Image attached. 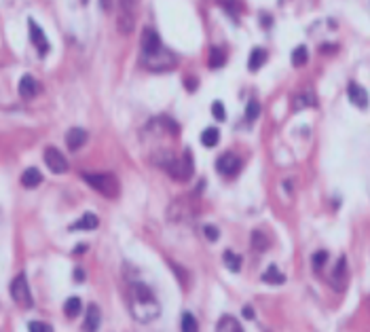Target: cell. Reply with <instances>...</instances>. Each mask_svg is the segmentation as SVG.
<instances>
[{
  "instance_id": "f546056e",
  "label": "cell",
  "mask_w": 370,
  "mask_h": 332,
  "mask_svg": "<svg viewBox=\"0 0 370 332\" xmlns=\"http://www.w3.org/2000/svg\"><path fill=\"white\" fill-rule=\"evenodd\" d=\"M311 263H313V269L319 271L326 263H328V252H326V250L315 252V254H313V258H311Z\"/></svg>"
},
{
  "instance_id": "d4e9b609",
  "label": "cell",
  "mask_w": 370,
  "mask_h": 332,
  "mask_svg": "<svg viewBox=\"0 0 370 332\" xmlns=\"http://www.w3.org/2000/svg\"><path fill=\"white\" fill-rule=\"evenodd\" d=\"M309 61V51H307V47L305 45H298L294 51H292V63L296 68H301V66H305V63Z\"/></svg>"
},
{
  "instance_id": "836d02e7",
  "label": "cell",
  "mask_w": 370,
  "mask_h": 332,
  "mask_svg": "<svg viewBox=\"0 0 370 332\" xmlns=\"http://www.w3.org/2000/svg\"><path fill=\"white\" fill-rule=\"evenodd\" d=\"M184 85H186V89H188V91H195V87H197V79H186V81H184Z\"/></svg>"
},
{
  "instance_id": "8fae6325",
  "label": "cell",
  "mask_w": 370,
  "mask_h": 332,
  "mask_svg": "<svg viewBox=\"0 0 370 332\" xmlns=\"http://www.w3.org/2000/svg\"><path fill=\"white\" fill-rule=\"evenodd\" d=\"M330 284H332L334 290H339V292L345 288V284H347V258L345 256L339 258V263H337V267H334V271L330 275Z\"/></svg>"
},
{
  "instance_id": "d6a6232c",
  "label": "cell",
  "mask_w": 370,
  "mask_h": 332,
  "mask_svg": "<svg viewBox=\"0 0 370 332\" xmlns=\"http://www.w3.org/2000/svg\"><path fill=\"white\" fill-rule=\"evenodd\" d=\"M203 235L208 237L210 241H216V239H218V229L212 227V224H205V227H203Z\"/></svg>"
},
{
  "instance_id": "cb8c5ba5",
  "label": "cell",
  "mask_w": 370,
  "mask_h": 332,
  "mask_svg": "<svg viewBox=\"0 0 370 332\" xmlns=\"http://www.w3.org/2000/svg\"><path fill=\"white\" fill-rule=\"evenodd\" d=\"M218 332H244V330L239 328V324H237V320H235V317L224 315L222 320L218 322Z\"/></svg>"
},
{
  "instance_id": "ac0fdd59",
  "label": "cell",
  "mask_w": 370,
  "mask_h": 332,
  "mask_svg": "<svg viewBox=\"0 0 370 332\" xmlns=\"http://www.w3.org/2000/svg\"><path fill=\"white\" fill-rule=\"evenodd\" d=\"M315 104H317V100H315V95H313L311 91H303V93H296L294 100H292L294 110H303V108H309V106H315Z\"/></svg>"
},
{
  "instance_id": "44dd1931",
  "label": "cell",
  "mask_w": 370,
  "mask_h": 332,
  "mask_svg": "<svg viewBox=\"0 0 370 332\" xmlns=\"http://www.w3.org/2000/svg\"><path fill=\"white\" fill-rule=\"evenodd\" d=\"M222 263L231 273H239L241 271V256H239V254H235V252H231V250H226L222 254Z\"/></svg>"
},
{
  "instance_id": "7402d4cb",
  "label": "cell",
  "mask_w": 370,
  "mask_h": 332,
  "mask_svg": "<svg viewBox=\"0 0 370 332\" xmlns=\"http://www.w3.org/2000/svg\"><path fill=\"white\" fill-rule=\"evenodd\" d=\"M224 61H226V58H224V51H222V49L212 47V49H210V60H208L210 68H214V70H216V68H222Z\"/></svg>"
},
{
  "instance_id": "e575fe53",
  "label": "cell",
  "mask_w": 370,
  "mask_h": 332,
  "mask_svg": "<svg viewBox=\"0 0 370 332\" xmlns=\"http://www.w3.org/2000/svg\"><path fill=\"white\" fill-rule=\"evenodd\" d=\"M74 279L76 281H83L85 279V271L83 269H74Z\"/></svg>"
},
{
  "instance_id": "603a6c76",
  "label": "cell",
  "mask_w": 370,
  "mask_h": 332,
  "mask_svg": "<svg viewBox=\"0 0 370 332\" xmlns=\"http://www.w3.org/2000/svg\"><path fill=\"white\" fill-rule=\"evenodd\" d=\"M218 140H220V133H218L216 127H208V129L201 133V144L208 146V148H214L218 144Z\"/></svg>"
},
{
  "instance_id": "484cf974",
  "label": "cell",
  "mask_w": 370,
  "mask_h": 332,
  "mask_svg": "<svg viewBox=\"0 0 370 332\" xmlns=\"http://www.w3.org/2000/svg\"><path fill=\"white\" fill-rule=\"evenodd\" d=\"M81 309H83L81 299L72 296V299H68V301H66V305H63V313H66L68 317H76L78 313H81Z\"/></svg>"
},
{
  "instance_id": "277c9868",
  "label": "cell",
  "mask_w": 370,
  "mask_h": 332,
  "mask_svg": "<svg viewBox=\"0 0 370 332\" xmlns=\"http://www.w3.org/2000/svg\"><path fill=\"white\" fill-rule=\"evenodd\" d=\"M193 172H195V165H193V154H190V151H184L182 157L174 159L172 163H169V167H167V174L178 182L190 180V178H193Z\"/></svg>"
},
{
  "instance_id": "30bf717a",
  "label": "cell",
  "mask_w": 370,
  "mask_h": 332,
  "mask_svg": "<svg viewBox=\"0 0 370 332\" xmlns=\"http://www.w3.org/2000/svg\"><path fill=\"white\" fill-rule=\"evenodd\" d=\"M347 97H349V102L355 106V108H360V110L368 108V91L362 87V85L349 83V87H347Z\"/></svg>"
},
{
  "instance_id": "7c38bea8",
  "label": "cell",
  "mask_w": 370,
  "mask_h": 332,
  "mask_svg": "<svg viewBox=\"0 0 370 332\" xmlns=\"http://www.w3.org/2000/svg\"><path fill=\"white\" fill-rule=\"evenodd\" d=\"M239 165H241L239 157H235L233 152H226L216 161V169L220 174H224V176H235V174H237V169H239Z\"/></svg>"
},
{
  "instance_id": "4316f807",
  "label": "cell",
  "mask_w": 370,
  "mask_h": 332,
  "mask_svg": "<svg viewBox=\"0 0 370 332\" xmlns=\"http://www.w3.org/2000/svg\"><path fill=\"white\" fill-rule=\"evenodd\" d=\"M182 332H199V324L195 320V315L193 313H188V311H184L182 313Z\"/></svg>"
},
{
  "instance_id": "5bb4252c",
  "label": "cell",
  "mask_w": 370,
  "mask_h": 332,
  "mask_svg": "<svg viewBox=\"0 0 370 332\" xmlns=\"http://www.w3.org/2000/svg\"><path fill=\"white\" fill-rule=\"evenodd\" d=\"M99 322H102V315H99L97 305H89L87 315H85V322H83V330L85 332H97Z\"/></svg>"
},
{
  "instance_id": "8d00e7d4",
  "label": "cell",
  "mask_w": 370,
  "mask_h": 332,
  "mask_svg": "<svg viewBox=\"0 0 370 332\" xmlns=\"http://www.w3.org/2000/svg\"><path fill=\"white\" fill-rule=\"evenodd\" d=\"M99 2H102V9H104V11L110 9V0H99Z\"/></svg>"
},
{
  "instance_id": "3957f363",
  "label": "cell",
  "mask_w": 370,
  "mask_h": 332,
  "mask_svg": "<svg viewBox=\"0 0 370 332\" xmlns=\"http://www.w3.org/2000/svg\"><path fill=\"white\" fill-rule=\"evenodd\" d=\"M142 63H144L148 70H153V72H165V70L176 68L178 61H176V55L163 47V49H159V51H154V53L142 55Z\"/></svg>"
},
{
  "instance_id": "4dcf8cb0",
  "label": "cell",
  "mask_w": 370,
  "mask_h": 332,
  "mask_svg": "<svg viewBox=\"0 0 370 332\" xmlns=\"http://www.w3.org/2000/svg\"><path fill=\"white\" fill-rule=\"evenodd\" d=\"M212 115H214L216 121H224V119H226L224 104L222 102H214V104H212Z\"/></svg>"
},
{
  "instance_id": "9c48e42d",
  "label": "cell",
  "mask_w": 370,
  "mask_h": 332,
  "mask_svg": "<svg viewBox=\"0 0 370 332\" xmlns=\"http://www.w3.org/2000/svg\"><path fill=\"white\" fill-rule=\"evenodd\" d=\"M28 30H30V40H32V45L36 47V51L40 55H47L49 53V40L45 36V32H42V28L34 19H28Z\"/></svg>"
},
{
  "instance_id": "d590c367",
  "label": "cell",
  "mask_w": 370,
  "mask_h": 332,
  "mask_svg": "<svg viewBox=\"0 0 370 332\" xmlns=\"http://www.w3.org/2000/svg\"><path fill=\"white\" fill-rule=\"evenodd\" d=\"M244 317H247V320H252V317H254L252 307H244Z\"/></svg>"
},
{
  "instance_id": "ffe728a7",
  "label": "cell",
  "mask_w": 370,
  "mask_h": 332,
  "mask_svg": "<svg viewBox=\"0 0 370 332\" xmlns=\"http://www.w3.org/2000/svg\"><path fill=\"white\" fill-rule=\"evenodd\" d=\"M265 61H267V51L265 49H252V53H250V60H247V68L252 70V72H256L258 68L265 66Z\"/></svg>"
},
{
  "instance_id": "7a4b0ae2",
  "label": "cell",
  "mask_w": 370,
  "mask_h": 332,
  "mask_svg": "<svg viewBox=\"0 0 370 332\" xmlns=\"http://www.w3.org/2000/svg\"><path fill=\"white\" fill-rule=\"evenodd\" d=\"M83 180L87 184L97 190L99 195L108 197V199H115L119 195V180L108 172H95V174H83Z\"/></svg>"
},
{
  "instance_id": "ba28073f",
  "label": "cell",
  "mask_w": 370,
  "mask_h": 332,
  "mask_svg": "<svg viewBox=\"0 0 370 332\" xmlns=\"http://www.w3.org/2000/svg\"><path fill=\"white\" fill-rule=\"evenodd\" d=\"M140 47H142V55H148V53H154V51H159V49H163L161 36L156 34V30L144 28V30H142V38H140Z\"/></svg>"
},
{
  "instance_id": "6da1fadb",
  "label": "cell",
  "mask_w": 370,
  "mask_h": 332,
  "mask_svg": "<svg viewBox=\"0 0 370 332\" xmlns=\"http://www.w3.org/2000/svg\"><path fill=\"white\" fill-rule=\"evenodd\" d=\"M129 309L131 315L136 317L138 322L148 324L154 322L156 317L161 315V305L159 301L154 299L153 290L146 284H133L131 286V299H129Z\"/></svg>"
},
{
  "instance_id": "83f0119b",
  "label": "cell",
  "mask_w": 370,
  "mask_h": 332,
  "mask_svg": "<svg viewBox=\"0 0 370 332\" xmlns=\"http://www.w3.org/2000/svg\"><path fill=\"white\" fill-rule=\"evenodd\" d=\"M252 248L258 250V252L269 248V239L265 237V233H260V231H254L252 233Z\"/></svg>"
},
{
  "instance_id": "9a60e30c",
  "label": "cell",
  "mask_w": 370,
  "mask_h": 332,
  "mask_svg": "<svg viewBox=\"0 0 370 332\" xmlns=\"http://www.w3.org/2000/svg\"><path fill=\"white\" fill-rule=\"evenodd\" d=\"M85 142H87V131L81 129V127H72V129L66 133V144L70 151H78Z\"/></svg>"
},
{
  "instance_id": "5b68a950",
  "label": "cell",
  "mask_w": 370,
  "mask_h": 332,
  "mask_svg": "<svg viewBox=\"0 0 370 332\" xmlns=\"http://www.w3.org/2000/svg\"><path fill=\"white\" fill-rule=\"evenodd\" d=\"M136 0H121L119 6V17H117V28L121 34H131L136 28Z\"/></svg>"
},
{
  "instance_id": "d6986e66",
  "label": "cell",
  "mask_w": 370,
  "mask_h": 332,
  "mask_svg": "<svg viewBox=\"0 0 370 332\" xmlns=\"http://www.w3.org/2000/svg\"><path fill=\"white\" fill-rule=\"evenodd\" d=\"M262 281L271 284V286H281V284H286V275L277 269V267H269V269L262 273Z\"/></svg>"
},
{
  "instance_id": "2e32d148",
  "label": "cell",
  "mask_w": 370,
  "mask_h": 332,
  "mask_svg": "<svg viewBox=\"0 0 370 332\" xmlns=\"http://www.w3.org/2000/svg\"><path fill=\"white\" fill-rule=\"evenodd\" d=\"M97 216L95 214H83L74 224H70V231H93L97 229Z\"/></svg>"
},
{
  "instance_id": "1f68e13d",
  "label": "cell",
  "mask_w": 370,
  "mask_h": 332,
  "mask_svg": "<svg viewBox=\"0 0 370 332\" xmlns=\"http://www.w3.org/2000/svg\"><path fill=\"white\" fill-rule=\"evenodd\" d=\"M28 330L30 332H53V328L45 322H30L28 324Z\"/></svg>"
},
{
  "instance_id": "e0dca14e",
  "label": "cell",
  "mask_w": 370,
  "mask_h": 332,
  "mask_svg": "<svg viewBox=\"0 0 370 332\" xmlns=\"http://www.w3.org/2000/svg\"><path fill=\"white\" fill-rule=\"evenodd\" d=\"M40 182H42V174L36 167H28L26 172L21 174V184H24L26 188H34V186H38Z\"/></svg>"
},
{
  "instance_id": "f1b7e54d",
  "label": "cell",
  "mask_w": 370,
  "mask_h": 332,
  "mask_svg": "<svg viewBox=\"0 0 370 332\" xmlns=\"http://www.w3.org/2000/svg\"><path fill=\"white\" fill-rule=\"evenodd\" d=\"M260 117V104L256 100H250L247 102V108H246V121H256V119Z\"/></svg>"
},
{
  "instance_id": "52a82bcc",
  "label": "cell",
  "mask_w": 370,
  "mask_h": 332,
  "mask_svg": "<svg viewBox=\"0 0 370 332\" xmlns=\"http://www.w3.org/2000/svg\"><path fill=\"white\" fill-rule=\"evenodd\" d=\"M45 163L53 174H66L68 172V161L55 146H49L45 151Z\"/></svg>"
},
{
  "instance_id": "4fadbf2b",
  "label": "cell",
  "mask_w": 370,
  "mask_h": 332,
  "mask_svg": "<svg viewBox=\"0 0 370 332\" xmlns=\"http://www.w3.org/2000/svg\"><path fill=\"white\" fill-rule=\"evenodd\" d=\"M38 93V83L34 76L30 74H26V76H21V81H19V95L24 97V100H32L34 95Z\"/></svg>"
},
{
  "instance_id": "8992f818",
  "label": "cell",
  "mask_w": 370,
  "mask_h": 332,
  "mask_svg": "<svg viewBox=\"0 0 370 332\" xmlns=\"http://www.w3.org/2000/svg\"><path fill=\"white\" fill-rule=\"evenodd\" d=\"M11 296H13V301H15L19 307H24V309H30V307L34 305L32 292H30V288H28V279H26L24 273H19L17 277L13 279V284H11Z\"/></svg>"
}]
</instances>
